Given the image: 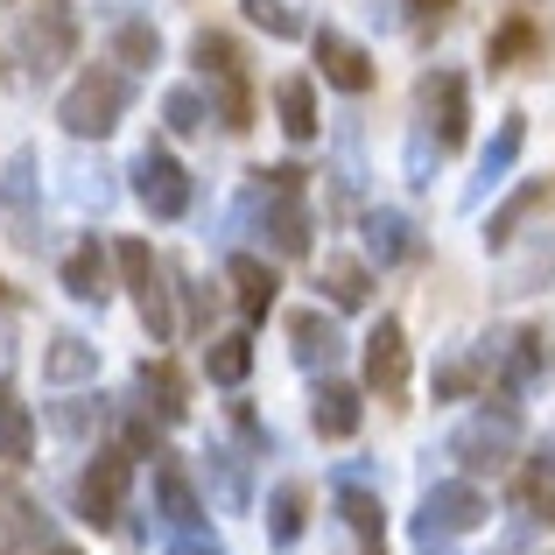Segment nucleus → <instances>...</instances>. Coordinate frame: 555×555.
Masks as SVG:
<instances>
[{
	"instance_id": "f257e3e1",
	"label": "nucleus",
	"mask_w": 555,
	"mask_h": 555,
	"mask_svg": "<svg viewBox=\"0 0 555 555\" xmlns=\"http://www.w3.org/2000/svg\"><path fill=\"white\" fill-rule=\"evenodd\" d=\"M190 64L211 78V120L225 134H246L254 127V78H246V50L225 36V28H197L190 36Z\"/></svg>"
},
{
	"instance_id": "f03ea898",
	"label": "nucleus",
	"mask_w": 555,
	"mask_h": 555,
	"mask_svg": "<svg viewBox=\"0 0 555 555\" xmlns=\"http://www.w3.org/2000/svg\"><path fill=\"white\" fill-rule=\"evenodd\" d=\"M127 106H134V78H127L120 64H92L70 78V92L56 99V120H64L70 141H106L113 127L127 120Z\"/></svg>"
},
{
	"instance_id": "7ed1b4c3",
	"label": "nucleus",
	"mask_w": 555,
	"mask_h": 555,
	"mask_svg": "<svg viewBox=\"0 0 555 555\" xmlns=\"http://www.w3.org/2000/svg\"><path fill=\"white\" fill-rule=\"evenodd\" d=\"M240 232H254L268 254L296 260V254H310L317 218H310V204H302V190H282V183L254 177V190L240 197Z\"/></svg>"
},
{
	"instance_id": "20e7f679",
	"label": "nucleus",
	"mask_w": 555,
	"mask_h": 555,
	"mask_svg": "<svg viewBox=\"0 0 555 555\" xmlns=\"http://www.w3.org/2000/svg\"><path fill=\"white\" fill-rule=\"evenodd\" d=\"M492 520V500L472 486V478H443V486H429L422 492V506H415V548L422 555H443L457 534H472V528H486Z\"/></svg>"
},
{
	"instance_id": "39448f33",
	"label": "nucleus",
	"mask_w": 555,
	"mask_h": 555,
	"mask_svg": "<svg viewBox=\"0 0 555 555\" xmlns=\"http://www.w3.org/2000/svg\"><path fill=\"white\" fill-rule=\"evenodd\" d=\"M113 268H120V282L134 288V310H141V324H149V338L169 345L177 338V302H169V268L155 260V246L149 240H120L113 246Z\"/></svg>"
},
{
	"instance_id": "423d86ee",
	"label": "nucleus",
	"mask_w": 555,
	"mask_h": 555,
	"mask_svg": "<svg viewBox=\"0 0 555 555\" xmlns=\"http://www.w3.org/2000/svg\"><path fill=\"white\" fill-rule=\"evenodd\" d=\"M443 450H450V457H457L472 478L506 472V464H514V450H520V408H486V415L457 422Z\"/></svg>"
},
{
	"instance_id": "0eeeda50",
	"label": "nucleus",
	"mask_w": 555,
	"mask_h": 555,
	"mask_svg": "<svg viewBox=\"0 0 555 555\" xmlns=\"http://www.w3.org/2000/svg\"><path fill=\"white\" fill-rule=\"evenodd\" d=\"M478 352H486V366H492V393H500V408H520L534 393V379L548 373L542 331H492Z\"/></svg>"
},
{
	"instance_id": "6e6552de",
	"label": "nucleus",
	"mask_w": 555,
	"mask_h": 555,
	"mask_svg": "<svg viewBox=\"0 0 555 555\" xmlns=\"http://www.w3.org/2000/svg\"><path fill=\"white\" fill-rule=\"evenodd\" d=\"M415 120L429 127L443 149H464V134H472V92H464V70H450V64L422 70V85H415Z\"/></svg>"
},
{
	"instance_id": "1a4fd4ad",
	"label": "nucleus",
	"mask_w": 555,
	"mask_h": 555,
	"mask_svg": "<svg viewBox=\"0 0 555 555\" xmlns=\"http://www.w3.org/2000/svg\"><path fill=\"white\" fill-rule=\"evenodd\" d=\"M127 478H134V450L106 443L92 464H85V478H78V520H92V528H120Z\"/></svg>"
},
{
	"instance_id": "9d476101",
	"label": "nucleus",
	"mask_w": 555,
	"mask_h": 555,
	"mask_svg": "<svg viewBox=\"0 0 555 555\" xmlns=\"http://www.w3.org/2000/svg\"><path fill=\"white\" fill-rule=\"evenodd\" d=\"M14 42H22V64L50 78V70H56V64H70V50H78V14H70L64 0H42V8H28V14H22Z\"/></svg>"
},
{
	"instance_id": "9b49d317",
	"label": "nucleus",
	"mask_w": 555,
	"mask_h": 555,
	"mask_svg": "<svg viewBox=\"0 0 555 555\" xmlns=\"http://www.w3.org/2000/svg\"><path fill=\"white\" fill-rule=\"evenodd\" d=\"M127 177H134V197L149 204L155 218H183L190 211V169L169 149H155V141H149V149L134 155V169H127Z\"/></svg>"
},
{
	"instance_id": "f8f14e48",
	"label": "nucleus",
	"mask_w": 555,
	"mask_h": 555,
	"mask_svg": "<svg viewBox=\"0 0 555 555\" xmlns=\"http://www.w3.org/2000/svg\"><path fill=\"white\" fill-rule=\"evenodd\" d=\"M542 211H555V183H548V177H528V183L514 190V197L492 204V218H486V232H478V240H486L492 254H506V246H514Z\"/></svg>"
},
{
	"instance_id": "ddd939ff",
	"label": "nucleus",
	"mask_w": 555,
	"mask_h": 555,
	"mask_svg": "<svg viewBox=\"0 0 555 555\" xmlns=\"http://www.w3.org/2000/svg\"><path fill=\"white\" fill-rule=\"evenodd\" d=\"M520 149H528V120L520 113H506L500 127H492V141H486V155H478V177L464 183V211H478V204L492 197L506 177H514V163H520Z\"/></svg>"
},
{
	"instance_id": "4468645a",
	"label": "nucleus",
	"mask_w": 555,
	"mask_h": 555,
	"mask_svg": "<svg viewBox=\"0 0 555 555\" xmlns=\"http://www.w3.org/2000/svg\"><path fill=\"white\" fill-rule=\"evenodd\" d=\"M310 50H317V70H324L331 92H345V99H366V92H373V56L359 50L352 36H338V28H317Z\"/></svg>"
},
{
	"instance_id": "2eb2a0df",
	"label": "nucleus",
	"mask_w": 555,
	"mask_h": 555,
	"mask_svg": "<svg viewBox=\"0 0 555 555\" xmlns=\"http://www.w3.org/2000/svg\"><path fill=\"white\" fill-rule=\"evenodd\" d=\"M359 232H366V260H373V268H408V260L422 254L415 218L393 211V204H373V211L359 218Z\"/></svg>"
},
{
	"instance_id": "dca6fc26",
	"label": "nucleus",
	"mask_w": 555,
	"mask_h": 555,
	"mask_svg": "<svg viewBox=\"0 0 555 555\" xmlns=\"http://www.w3.org/2000/svg\"><path fill=\"white\" fill-rule=\"evenodd\" d=\"M288 352H296L302 373H331L345 359L338 317H324V310H288Z\"/></svg>"
},
{
	"instance_id": "f3484780",
	"label": "nucleus",
	"mask_w": 555,
	"mask_h": 555,
	"mask_svg": "<svg viewBox=\"0 0 555 555\" xmlns=\"http://www.w3.org/2000/svg\"><path fill=\"white\" fill-rule=\"evenodd\" d=\"M36 149H14L8 155V169H0V211L14 218V240L22 246H42V232H36Z\"/></svg>"
},
{
	"instance_id": "a211bd4d",
	"label": "nucleus",
	"mask_w": 555,
	"mask_h": 555,
	"mask_svg": "<svg viewBox=\"0 0 555 555\" xmlns=\"http://www.w3.org/2000/svg\"><path fill=\"white\" fill-rule=\"evenodd\" d=\"M366 387L379 393V401H393V393L408 387V331L401 317H379L373 338H366Z\"/></svg>"
},
{
	"instance_id": "6ab92c4d",
	"label": "nucleus",
	"mask_w": 555,
	"mask_h": 555,
	"mask_svg": "<svg viewBox=\"0 0 555 555\" xmlns=\"http://www.w3.org/2000/svg\"><path fill=\"white\" fill-rule=\"evenodd\" d=\"M542 56H548V36H542V22H534L528 8H514L486 36V64L492 70H520V64H542Z\"/></svg>"
},
{
	"instance_id": "aec40b11",
	"label": "nucleus",
	"mask_w": 555,
	"mask_h": 555,
	"mask_svg": "<svg viewBox=\"0 0 555 555\" xmlns=\"http://www.w3.org/2000/svg\"><path fill=\"white\" fill-rule=\"evenodd\" d=\"M225 282H232V302H240L246 324H268L274 296H282V274H274L260 254H232V260H225Z\"/></svg>"
},
{
	"instance_id": "412c9836",
	"label": "nucleus",
	"mask_w": 555,
	"mask_h": 555,
	"mask_svg": "<svg viewBox=\"0 0 555 555\" xmlns=\"http://www.w3.org/2000/svg\"><path fill=\"white\" fill-rule=\"evenodd\" d=\"M113 64L120 70H155L163 64V28L149 14H134L127 0H113Z\"/></svg>"
},
{
	"instance_id": "4be33fe9",
	"label": "nucleus",
	"mask_w": 555,
	"mask_h": 555,
	"mask_svg": "<svg viewBox=\"0 0 555 555\" xmlns=\"http://www.w3.org/2000/svg\"><path fill=\"white\" fill-rule=\"evenodd\" d=\"M155 520H163L169 534H197L204 528V500H197V486L183 478V464H155Z\"/></svg>"
},
{
	"instance_id": "5701e85b",
	"label": "nucleus",
	"mask_w": 555,
	"mask_h": 555,
	"mask_svg": "<svg viewBox=\"0 0 555 555\" xmlns=\"http://www.w3.org/2000/svg\"><path fill=\"white\" fill-rule=\"evenodd\" d=\"M310 422H317V436L345 443V436H359V422H366V401H359V387H345V379H317Z\"/></svg>"
},
{
	"instance_id": "b1692460",
	"label": "nucleus",
	"mask_w": 555,
	"mask_h": 555,
	"mask_svg": "<svg viewBox=\"0 0 555 555\" xmlns=\"http://www.w3.org/2000/svg\"><path fill=\"white\" fill-rule=\"evenodd\" d=\"M56 282H64V296H78V302H106L113 296V254L99 240H78L64 254V274H56Z\"/></svg>"
},
{
	"instance_id": "393cba45",
	"label": "nucleus",
	"mask_w": 555,
	"mask_h": 555,
	"mask_svg": "<svg viewBox=\"0 0 555 555\" xmlns=\"http://www.w3.org/2000/svg\"><path fill=\"white\" fill-rule=\"evenodd\" d=\"M42 379H50V387H85V379H99V345L78 338V331H56V338L42 345Z\"/></svg>"
},
{
	"instance_id": "a878e982",
	"label": "nucleus",
	"mask_w": 555,
	"mask_h": 555,
	"mask_svg": "<svg viewBox=\"0 0 555 555\" xmlns=\"http://www.w3.org/2000/svg\"><path fill=\"white\" fill-rule=\"evenodd\" d=\"M274 120H282V134L296 141V149H310V141L324 134V120H317V85L310 78H274Z\"/></svg>"
},
{
	"instance_id": "bb28decb",
	"label": "nucleus",
	"mask_w": 555,
	"mask_h": 555,
	"mask_svg": "<svg viewBox=\"0 0 555 555\" xmlns=\"http://www.w3.org/2000/svg\"><path fill=\"white\" fill-rule=\"evenodd\" d=\"M134 393H141V408H149L155 422H183L190 415V387H183V373L169 366V359H149V366L134 373Z\"/></svg>"
},
{
	"instance_id": "cd10ccee",
	"label": "nucleus",
	"mask_w": 555,
	"mask_h": 555,
	"mask_svg": "<svg viewBox=\"0 0 555 555\" xmlns=\"http://www.w3.org/2000/svg\"><path fill=\"white\" fill-rule=\"evenodd\" d=\"M317 288L331 296V310H366V302H373V268H366V260H352V254H324Z\"/></svg>"
},
{
	"instance_id": "c85d7f7f",
	"label": "nucleus",
	"mask_w": 555,
	"mask_h": 555,
	"mask_svg": "<svg viewBox=\"0 0 555 555\" xmlns=\"http://www.w3.org/2000/svg\"><path fill=\"white\" fill-rule=\"evenodd\" d=\"M338 514H345V528H352V542L366 555H387V506H379V492L338 486Z\"/></svg>"
},
{
	"instance_id": "c756f323",
	"label": "nucleus",
	"mask_w": 555,
	"mask_h": 555,
	"mask_svg": "<svg viewBox=\"0 0 555 555\" xmlns=\"http://www.w3.org/2000/svg\"><path fill=\"white\" fill-rule=\"evenodd\" d=\"M492 379V366H486V352H472V345H450L443 359H436V401H472L478 387Z\"/></svg>"
},
{
	"instance_id": "7c9ffc66",
	"label": "nucleus",
	"mask_w": 555,
	"mask_h": 555,
	"mask_svg": "<svg viewBox=\"0 0 555 555\" xmlns=\"http://www.w3.org/2000/svg\"><path fill=\"white\" fill-rule=\"evenodd\" d=\"M28 542H50V514H42L28 492H0V548H28Z\"/></svg>"
},
{
	"instance_id": "2f4dec72",
	"label": "nucleus",
	"mask_w": 555,
	"mask_h": 555,
	"mask_svg": "<svg viewBox=\"0 0 555 555\" xmlns=\"http://www.w3.org/2000/svg\"><path fill=\"white\" fill-rule=\"evenodd\" d=\"M36 457V415L28 401H14V387L0 379V464H28Z\"/></svg>"
},
{
	"instance_id": "473e14b6",
	"label": "nucleus",
	"mask_w": 555,
	"mask_h": 555,
	"mask_svg": "<svg viewBox=\"0 0 555 555\" xmlns=\"http://www.w3.org/2000/svg\"><path fill=\"white\" fill-rule=\"evenodd\" d=\"M204 373H211V387H246V373H254V338H246V331H232V338H211V352H204Z\"/></svg>"
},
{
	"instance_id": "72a5a7b5",
	"label": "nucleus",
	"mask_w": 555,
	"mask_h": 555,
	"mask_svg": "<svg viewBox=\"0 0 555 555\" xmlns=\"http://www.w3.org/2000/svg\"><path fill=\"white\" fill-rule=\"evenodd\" d=\"M64 190H70V204H85V211H113V204H120V183H113L106 163H70Z\"/></svg>"
},
{
	"instance_id": "f704fd0d",
	"label": "nucleus",
	"mask_w": 555,
	"mask_h": 555,
	"mask_svg": "<svg viewBox=\"0 0 555 555\" xmlns=\"http://www.w3.org/2000/svg\"><path fill=\"white\" fill-rule=\"evenodd\" d=\"M555 274V240H542V246H528V254L514 260V268H500V282H492V296H534Z\"/></svg>"
},
{
	"instance_id": "c9c22d12",
	"label": "nucleus",
	"mask_w": 555,
	"mask_h": 555,
	"mask_svg": "<svg viewBox=\"0 0 555 555\" xmlns=\"http://www.w3.org/2000/svg\"><path fill=\"white\" fill-rule=\"evenodd\" d=\"M204 472H211V486H218V500L232 506V514H240L246 500H254V486H246V457L232 443H211L204 450Z\"/></svg>"
},
{
	"instance_id": "e433bc0d",
	"label": "nucleus",
	"mask_w": 555,
	"mask_h": 555,
	"mask_svg": "<svg viewBox=\"0 0 555 555\" xmlns=\"http://www.w3.org/2000/svg\"><path fill=\"white\" fill-rule=\"evenodd\" d=\"M302 506H310V492H302V486H274L268 492V542L274 548H296L302 542Z\"/></svg>"
},
{
	"instance_id": "4c0bfd02",
	"label": "nucleus",
	"mask_w": 555,
	"mask_h": 555,
	"mask_svg": "<svg viewBox=\"0 0 555 555\" xmlns=\"http://www.w3.org/2000/svg\"><path fill=\"white\" fill-rule=\"evenodd\" d=\"M163 120H169V134H204L211 127V99L197 85H177V92H163Z\"/></svg>"
},
{
	"instance_id": "58836bf2",
	"label": "nucleus",
	"mask_w": 555,
	"mask_h": 555,
	"mask_svg": "<svg viewBox=\"0 0 555 555\" xmlns=\"http://www.w3.org/2000/svg\"><path fill=\"white\" fill-rule=\"evenodd\" d=\"M240 8H246V22L268 28L274 42H296V36H302V14L288 8V0H240Z\"/></svg>"
},
{
	"instance_id": "ea45409f",
	"label": "nucleus",
	"mask_w": 555,
	"mask_h": 555,
	"mask_svg": "<svg viewBox=\"0 0 555 555\" xmlns=\"http://www.w3.org/2000/svg\"><path fill=\"white\" fill-rule=\"evenodd\" d=\"M163 429H169V422H155L149 408H134V415H120V443L134 450V457H169V450H163Z\"/></svg>"
},
{
	"instance_id": "a19ab883",
	"label": "nucleus",
	"mask_w": 555,
	"mask_h": 555,
	"mask_svg": "<svg viewBox=\"0 0 555 555\" xmlns=\"http://www.w3.org/2000/svg\"><path fill=\"white\" fill-rule=\"evenodd\" d=\"M436 155H443V141H436L429 127H415V134H408V183L415 190L436 183Z\"/></svg>"
},
{
	"instance_id": "79ce46f5",
	"label": "nucleus",
	"mask_w": 555,
	"mask_h": 555,
	"mask_svg": "<svg viewBox=\"0 0 555 555\" xmlns=\"http://www.w3.org/2000/svg\"><path fill=\"white\" fill-rule=\"evenodd\" d=\"M520 514L542 520V528H555V478L548 472H528V478H520Z\"/></svg>"
},
{
	"instance_id": "37998d69",
	"label": "nucleus",
	"mask_w": 555,
	"mask_h": 555,
	"mask_svg": "<svg viewBox=\"0 0 555 555\" xmlns=\"http://www.w3.org/2000/svg\"><path fill=\"white\" fill-rule=\"evenodd\" d=\"M338 190H345V197H359V190H366V155H359V134H352V127H338Z\"/></svg>"
},
{
	"instance_id": "c03bdc74",
	"label": "nucleus",
	"mask_w": 555,
	"mask_h": 555,
	"mask_svg": "<svg viewBox=\"0 0 555 555\" xmlns=\"http://www.w3.org/2000/svg\"><path fill=\"white\" fill-rule=\"evenodd\" d=\"M232 429H240V443L254 450V457H268V450H274V429H268V422H260L246 401H232Z\"/></svg>"
},
{
	"instance_id": "a18cd8bd",
	"label": "nucleus",
	"mask_w": 555,
	"mask_h": 555,
	"mask_svg": "<svg viewBox=\"0 0 555 555\" xmlns=\"http://www.w3.org/2000/svg\"><path fill=\"white\" fill-rule=\"evenodd\" d=\"M50 422H56L64 436H85V429L99 422V401H64V408H50Z\"/></svg>"
},
{
	"instance_id": "49530a36",
	"label": "nucleus",
	"mask_w": 555,
	"mask_h": 555,
	"mask_svg": "<svg viewBox=\"0 0 555 555\" xmlns=\"http://www.w3.org/2000/svg\"><path fill=\"white\" fill-rule=\"evenodd\" d=\"M408 8H415L422 28H436V22H450V14H457V0H408Z\"/></svg>"
},
{
	"instance_id": "de8ad7c7",
	"label": "nucleus",
	"mask_w": 555,
	"mask_h": 555,
	"mask_svg": "<svg viewBox=\"0 0 555 555\" xmlns=\"http://www.w3.org/2000/svg\"><path fill=\"white\" fill-rule=\"evenodd\" d=\"M169 555H225V548L204 542V534H177V542H169Z\"/></svg>"
},
{
	"instance_id": "09e8293b",
	"label": "nucleus",
	"mask_w": 555,
	"mask_h": 555,
	"mask_svg": "<svg viewBox=\"0 0 555 555\" xmlns=\"http://www.w3.org/2000/svg\"><path fill=\"white\" fill-rule=\"evenodd\" d=\"M534 472H548V478H555V443H542V450H534Z\"/></svg>"
},
{
	"instance_id": "8fccbe9b",
	"label": "nucleus",
	"mask_w": 555,
	"mask_h": 555,
	"mask_svg": "<svg viewBox=\"0 0 555 555\" xmlns=\"http://www.w3.org/2000/svg\"><path fill=\"white\" fill-rule=\"evenodd\" d=\"M42 555H78V548H42Z\"/></svg>"
},
{
	"instance_id": "3c124183",
	"label": "nucleus",
	"mask_w": 555,
	"mask_h": 555,
	"mask_svg": "<svg viewBox=\"0 0 555 555\" xmlns=\"http://www.w3.org/2000/svg\"><path fill=\"white\" fill-rule=\"evenodd\" d=\"M22 8H42V0H22Z\"/></svg>"
}]
</instances>
